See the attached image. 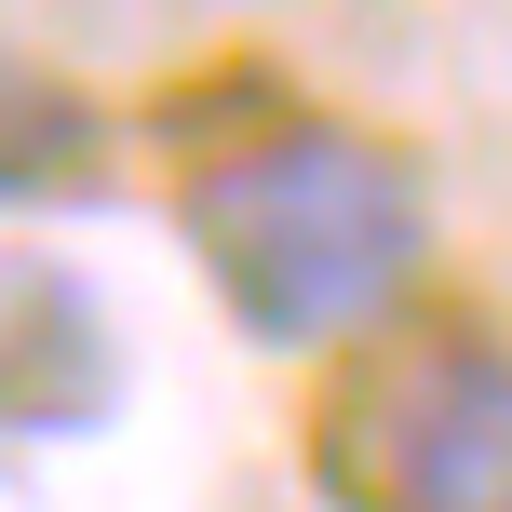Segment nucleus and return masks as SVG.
<instances>
[{"mask_svg": "<svg viewBox=\"0 0 512 512\" xmlns=\"http://www.w3.org/2000/svg\"><path fill=\"white\" fill-rule=\"evenodd\" d=\"M324 486L351 512H512V351L486 324H405L337 378Z\"/></svg>", "mask_w": 512, "mask_h": 512, "instance_id": "f03ea898", "label": "nucleus"}, {"mask_svg": "<svg viewBox=\"0 0 512 512\" xmlns=\"http://www.w3.org/2000/svg\"><path fill=\"white\" fill-rule=\"evenodd\" d=\"M176 230L203 256L216 310L256 351H337L378 337L432 270V189L391 135L351 122H256L189 162Z\"/></svg>", "mask_w": 512, "mask_h": 512, "instance_id": "f257e3e1", "label": "nucleus"}, {"mask_svg": "<svg viewBox=\"0 0 512 512\" xmlns=\"http://www.w3.org/2000/svg\"><path fill=\"white\" fill-rule=\"evenodd\" d=\"M108 405L95 297L54 270H0V432H81Z\"/></svg>", "mask_w": 512, "mask_h": 512, "instance_id": "7ed1b4c3", "label": "nucleus"}, {"mask_svg": "<svg viewBox=\"0 0 512 512\" xmlns=\"http://www.w3.org/2000/svg\"><path fill=\"white\" fill-rule=\"evenodd\" d=\"M95 162H108L95 95H81V81H54V68H27V54H0V216L81 189Z\"/></svg>", "mask_w": 512, "mask_h": 512, "instance_id": "20e7f679", "label": "nucleus"}]
</instances>
